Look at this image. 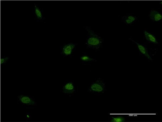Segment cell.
I'll return each mask as SVG.
<instances>
[{"label":"cell","mask_w":162,"mask_h":122,"mask_svg":"<svg viewBox=\"0 0 162 122\" xmlns=\"http://www.w3.org/2000/svg\"><path fill=\"white\" fill-rule=\"evenodd\" d=\"M131 40L136 44L139 50L142 54L145 56L148 59L150 60H152V58L149 54L147 50L145 47L133 40Z\"/></svg>","instance_id":"52a82bcc"},{"label":"cell","mask_w":162,"mask_h":122,"mask_svg":"<svg viewBox=\"0 0 162 122\" xmlns=\"http://www.w3.org/2000/svg\"><path fill=\"white\" fill-rule=\"evenodd\" d=\"M63 92L66 93L71 94L75 91V87L73 84L71 82L67 83L63 87Z\"/></svg>","instance_id":"8992f818"},{"label":"cell","mask_w":162,"mask_h":122,"mask_svg":"<svg viewBox=\"0 0 162 122\" xmlns=\"http://www.w3.org/2000/svg\"><path fill=\"white\" fill-rule=\"evenodd\" d=\"M85 29L88 32V36L85 42L86 46L95 50H98L102 44L103 39L90 27L86 26Z\"/></svg>","instance_id":"6da1fadb"},{"label":"cell","mask_w":162,"mask_h":122,"mask_svg":"<svg viewBox=\"0 0 162 122\" xmlns=\"http://www.w3.org/2000/svg\"><path fill=\"white\" fill-rule=\"evenodd\" d=\"M150 19L155 21H158L162 18V15L159 12L154 10H151L149 15Z\"/></svg>","instance_id":"5b68a950"},{"label":"cell","mask_w":162,"mask_h":122,"mask_svg":"<svg viewBox=\"0 0 162 122\" xmlns=\"http://www.w3.org/2000/svg\"><path fill=\"white\" fill-rule=\"evenodd\" d=\"M75 46L76 44L72 43H70L65 45L62 49V53L65 56L71 55Z\"/></svg>","instance_id":"277c9868"},{"label":"cell","mask_w":162,"mask_h":122,"mask_svg":"<svg viewBox=\"0 0 162 122\" xmlns=\"http://www.w3.org/2000/svg\"><path fill=\"white\" fill-rule=\"evenodd\" d=\"M125 121L124 118L122 116H118L116 117H112V119L110 122H122Z\"/></svg>","instance_id":"7c38bea8"},{"label":"cell","mask_w":162,"mask_h":122,"mask_svg":"<svg viewBox=\"0 0 162 122\" xmlns=\"http://www.w3.org/2000/svg\"><path fill=\"white\" fill-rule=\"evenodd\" d=\"M17 99L20 103L24 105H35L36 104L35 100L31 96L20 95L17 96Z\"/></svg>","instance_id":"3957f363"},{"label":"cell","mask_w":162,"mask_h":122,"mask_svg":"<svg viewBox=\"0 0 162 122\" xmlns=\"http://www.w3.org/2000/svg\"><path fill=\"white\" fill-rule=\"evenodd\" d=\"M34 10L35 15L37 18L39 19H42L43 18V15L39 8L37 5H35Z\"/></svg>","instance_id":"30bf717a"},{"label":"cell","mask_w":162,"mask_h":122,"mask_svg":"<svg viewBox=\"0 0 162 122\" xmlns=\"http://www.w3.org/2000/svg\"><path fill=\"white\" fill-rule=\"evenodd\" d=\"M31 117L30 114L29 113H27L26 114L25 118L26 119L28 120Z\"/></svg>","instance_id":"5bb4252c"},{"label":"cell","mask_w":162,"mask_h":122,"mask_svg":"<svg viewBox=\"0 0 162 122\" xmlns=\"http://www.w3.org/2000/svg\"><path fill=\"white\" fill-rule=\"evenodd\" d=\"M9 59V57L6 58H3L0 59V64H2V63H5L8 61V60Z\"/></svg>","instance_id":"4fadbf2b"},{"label":"cell","mask_w":162,"mask_h":122,"mask_svg":"<svg viewBox=\"0 0 162 122\" xmlns=\"http://www.w3.org/2000/svg\"><path fill=\"white\" fill-rule=\"evenodd\" d=\"M144 35L146 40L150 42L153 44H158L155 37L151 34L145 31Z\"/></svg>","instance_id":"9c48e42d"},{"label":"cell","mask_w":162,"mask_h":122,"mask_svg":"<svg viewBox=\"0 0 162 122\" xmlns=\"http://www.w3.org/2000/svg\"><path fill=\"white\" fill-rule=\"evenodd\" d=\"M81 60L84 61H96L95 59L90 58L86 55H83L81 57Z\"/></svg>","instance_id":"8fae6325"},{"label":"cell","mask_w":162,"mask_h":122,"mask_svg":"<svg viewBox=\"0 0 162 122\" xmlns=\"http://www.w3.org/2000/svg\"><path fill=\"white\" fill-rule=\"evenodd\" d=\"M105 88V85L103 80L99 78L91 84L88 88V91L98 94L103 92Z\"/></svg>","instance_id":"7a4b0ae2"},{"label":"cell","mask_w":162,"mask_h":122,"mask_svg":"<svg viewBox=\"0 0 162 122\" xmlns=\"http://www.w3.org/2000/svg\"><path fill=\"white\" fill-rule=\"evenodd\" d=\"M136 17L132 15H127L122 16L121 19L124 23L126 24L133 23L136 20Z\"/></svg>","instance_id":"ba28073f"}]
</instances>
